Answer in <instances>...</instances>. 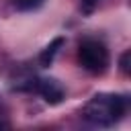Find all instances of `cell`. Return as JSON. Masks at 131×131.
Wrapping results in <instances>:
<instances>
[{
    "instance_id": "8",
    "label": "cell",
    "mask_w": 131,
    "mask_h": 131,
    "mask_svg": "<svg viewBox=\"0 0 131 131\" xmlns=\"http://www.w3.org/2000/svg\"><path fill=\"white\" fill-rule=\"evenodd\" d=\"M6 127H8V123H6V121H2V119H0V129H6Z\"/></svg>"
},
{
    "instance_id": "5",
    "label": "cell",
    "mask_w": 131,
    "mask_h": 131,
    "mask_svg": "<svg viewBox=\"0 0 131 131\" xmlns=\"http://www.w3.org/2000/svg\"><path fill=\"white\" fill-rule=\"evenodd\" d=\"M10 4L18 12H33V10L41 8L45 4V0H10Z\"/></svg>"
},
{
    "instance_id": "3",
    "label": "cell",
    "mask_w": 131,
    "mask_h": 131,
    "mask_svg": "<svg viewBox=\"0 0 131 131\" xmlns=\"http://www.w3.org/2000/svg\"><path fill=\"white\" fill-rule=\"evenodd\" d=\"M23 90H31V92H37L47 104H59L63 98H66V90L63 86L53 80V78H35V80H29L25 86H20Z\"/></svg>"
},
{
    "instance_id": "4",
    "label": "cell",
    "mask_w": 131,
    "mask_h": 131,
    "mask_svg": "<svg viewBox=\"0 0 131 131\" xmlns=\"http://www.w3.org/2000/svg\"><path fill=\"white\" fill-rule=\"evenodd\" d=\"M63 43H66V39H63V37H55V39H53V41H51V43H49V45L39 53V63H41L43 68H45V66H49V63L53 61L55 53L59 51V47H61Z\"/></svg>"
},
{
    "instance_id": "1",
    "label": "cell",
    "mask_w": 131,
    "mask_h": 131,
    "mask_svg": "<svg viewBox=\"0 0 131 131\" xmlns=\"http://www.w3.org/2000/svg\"><path fill=\"white\" fill-rule=\"evenodd\" d=\"M127 96L123 94H94L82 106V119L94 127H113L127 113Z\"/></svg>"
},
{
    "instance_id": "7",
    "label": "cell",
    "mask_w": 131,
    "mask_h": 131,
    "mask_svg": "<svg viewBox=\"0 0 131 131\" xmlns=\"http://www.w3.org/2000/svg\"><path fill=\"white\" fill-rule=\"evenodd\" d=\"M98 2H100V0H80V10L86 12V14H90V12L98 6Z\"/></svg>"
},
{
    "instance_id": "2",
    "label": "cell",
    "mask_w": 131,
    "mask_h": 131,
    "mask_svg": "<svg viewBox=\"0 0 131 131\" xmlns=\"http://www.w3.org/2000/svg\"><path fill=\"white\" fill-rule=\"evenodd\" d=\"M78 63L94 76L104 74L111 63V55H108L106 45L98 39H84L78 45Z\"/></svg>"
},
{
    "instance_id": "6",
    "label": "cell",
    "mask_w": 131,
    "mask_h": 131,
    "mask_svg": "<svg viewBox=\"0 0 131 131\" xmlns=\"http://www.w3.org/2000/svg\"><path fill=\"white\" fill-rule=\"evenodd\" d=\"M119 70H121L125 76H129V72H131V51H129V49H125V51L119 55Z\"/></svg>"
}]
</instances>
